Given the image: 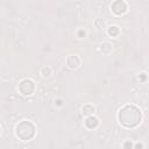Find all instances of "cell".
Segmentation results:
<instances>
[{
    "label": "cell",
    "mask_w": 149,
    "mask_h": 149,
    "mask_svg": "<svg viewBox=\"0 0 149 149\" xmlns=\"http://www.w3.org/2000/svg\"><path fill=\"white\" fill-rule=\"evenodd\" d=\"M118 120L125 128H135L142 121V112L135 105H125L118 113Z\"/></svg>",
    "instance_id": "obj_1"
},
{
    "label": "cell",
    "mask_w": 149,
    "mask_h": 149,
    "mask_svg": "<svg viewBox=\"0 0 149 149\" xmlns=\"http://www.w3.org/2000/svg\"><path fill=\"white\" fill-rule=\"evenodd\" d=\"M36 134V126L28 120H23L19 122L15 127V135L21 141H30L34 139Z\"/></svg>",
    "instance_id": "obj_2"
},
{
    "label": "cell",
    "mask_w": 149,
    "mask_h": 149,
    "mask_svg": "<svg viewBox=\"0 0 149 149\" xmlns=\"http://www.w3.org/2000/svg\"><path fill=\"white\" fill-rule=\"evenodd\" d=\"M17 88H19V92L22 95H31L36 90V85L31 79L26 78V79H22L19 83V87Z\"/></svg>",
    "instance_id": "obj_3"
},
{
    "label": "cell",
    "mask_w": 149,
    "mask_h": 149,
    "mask_svg": "<svg viewBox=\"0 0 149 149\" xmlns=\"http://www.w3.org/2000/svg\"><path fill=\"white\" fill-rule=\"evenodd\" d=\"M128 9V5L125 0H114L111 5V10L114 15L120 16L123 15Z\"/></svg>",
    "instance_id": "obj_4"
},
{
    "label": "cell",
    "mask_w": 149,
    "mask_h": 149,
    "mask_svg": "<svg viewBox=\"0 0 149 149\" xmlns=\"http://www.w3.org/2000/svg\"><path fill=\"white\" fill-rule=\"evenodd\" d=\"M65 64H66V66L69 69L74 70V69L79 68V65H80V58L77 55H69L66 57V59H65Z\"/></svg>",
    "instance_id": "obj_5"
},
{
    "label": "cell",
    "mask_w": 149,
    "mask_h": 149,
    "mask_svg": "<svg viewBox=\"0 0 149 149\" xmlns=\"http://www.w3.org/2000/svg\"><path fill=\"white\" fill-rule=\"evenodd\" d=\"M84 125L87 129H95L99 126V120L94 115H87V118L84 121Z\"/></svg>",
    "instance_id": "obj_6"
},
{
    "label": "cell",
    "mask_w": 149,
    "mask_h": 149,
    "mask_svg": "<svg viewBox=\"0 0 149 149\" xmlns=\"http://www.w3.org/2000/svg\"><path fill=\"white\" fill-rule=\"evenodd\" d=\"M81 112H83V114L86 115V116H87V115H93L94 112H95V107H94L93 105H91V104H86V105L83 106Z\"/></svg>",
    "instance_id": "obj_7"
},
{
    "label": "cell",
    "mask_w": 149,
    "mask_h": 149,
    "mask_svg": "<svg viewBox=\"0 0 149 149\" xmlns=\"http://www.w3.org/2000/svg\"><path fill=\"white\" fill-rule=\"evenodd\" d=\"M107 34L112 37H116L120 34V29H119L118 26H111V27L107 28Z\"/></svg>",
    "instance_id": "obj_8"
},
{
    "label": "cell",
    "mask_w": 149,
    "mask_h": 149,
    "mask_svg": "<svg viewBox=\"0 0 149 149\" xmlns=\"http://www.w3.org/2000/svg\"><path fill=\"white\" fill-rule=\"evenodd\" d=\"M112 50H113V47H112L111 43L104 42V43L101 44V52H102L104 55H109V54L112 52Z\"/></svg>",
    "instance_id": "obj_9"
},
{
    "label": "cell",
    "mask_w": 149,
    "mask_h": 149,
    "mask_svg": "<svg viewBox=\"0 0 149 149\" xmlns=\"http://www.w3.org/2000/svg\"><path fill=\"white\" fill-rule=\"evenodd\" d=\"M40 73H41V76H42L43 78H47V77H50V74H51V69H50L49 66H43V68L41 69V71H40Z\"/></svg>",
    "instance_id": "obj_10"
},
{
    "label": "cell",
    "mask_w": 149,
    "mask_h": 149,
    "mask_svg": "<svg viewBox=\"0 0 149 149\" xmlns=\"http://www.w3.org/2000/svg\"><path fill=\"white\" fill-rule=\"evenodd\" d=\"M123 148H132L133 147V144H132V142L130 141H127V142H125L123 143V146H122Z\"/></svg>",
    "instance_id": "obj_11"
},
{
    "label": "cell",
    "mask_w": 149,
    "mask_h": 149,
    "mask_svg": "<svg viewBox=\"0 0 149 149\" xmlns=\"http://www.w3.org/2000/svg\"><path fill=\"white\" fill-rule=\"evenodd\" d=\"M134 147H135V148H143V144H142V143H136Z\"/></svg>",
    "instance_id": "obj_12"
},
{
    "label": "cell",
    "mask_w": 149,
    "mask_h": 149,
    "mask_svg": "<svg viewBox=\"0 0 149 149\" xmlns=\"http://www.w3.org/2000/svg\"><path fill=\"white\" fill-rule=\"evenodd\" d=\"M0 134H1V127H0Z\"/></svg>",
    "instance_id": "obj_13"
}]
</instances>
